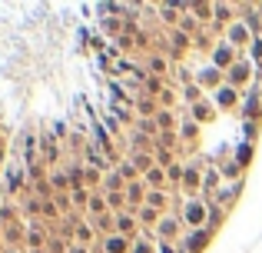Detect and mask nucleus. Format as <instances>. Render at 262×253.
Segmentation results:
<instances>
[]
</instances>
